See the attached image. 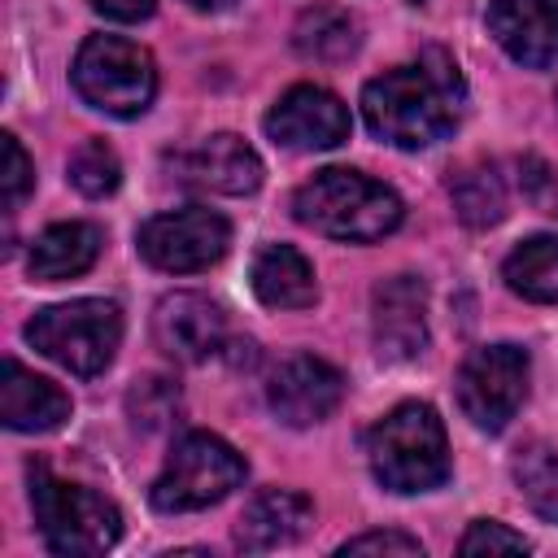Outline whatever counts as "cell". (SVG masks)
I'll return each instance as SVG.
<instances>
[{"mask_svg": "<svg viewBox=\"0 0 558 558\" xmlns=\"http://www.w3.org/2000/svg\"><path fill=\"white\" fill-rule=\"evenodd\" d=\"M126 410H131L135 427L161 432V427H170V423L179 418L183 401H179V388H174L166 375H144V379H135V388L126 392Z\"/></svg>", "mask_w": 558, "mask_h": 558, "instance_id": "cell-25", "label": "cell"}, {"mask_svg": "<svg viewBox=\"0 0 558 558\" xmlns=\"http://www.w3.org/2000/svg\"><path fill=\"white\" fill-rule=\"evenodd\" d=\"M527 375H532V362L519 344H484V349H471L466 362L458 366V405L462 414L480 427V432H501L523 397H527Z\"/></svg>", "mask_w": 558, "mask_h": 558, "instance_id": "cell-8", "label": "cell"}, {"mask_svg": "<svg viewBox=\"0 0 558 558\" xmlns=\"http://www.w3.org/2000/svg\"><path fill=\"white\" fill-rule=\"evenodd\" d=\"M0 418L13 432H52L70 418V392L9 357L0 379Z\"/></svg>", "mask_w": 558, "mask_h": 558, "instance_id": "cell-17", "label": "cell"}, {"mask_svg": "<svg viewBox=\"0 0 558 558\" xmlns=\"http://www.w3.org/2000/svg\"><path fill=\"white\" fill-rule=\"evenodd\" d=\"M0 148H4V170H0L4 209H17L26 201V192L35 187V166H31L26 148L17 144V135H0Z\"/></svg>", "mask_w": 558, "mask_h": 558, "instance_id": "cell-27", "label": "cell"}, {"mask_svg": "<svg viewBox=\"0 0 558 558\" xmlns=\"http://www.w3.org/2000/svg\"><path fill=\"white\" fill-rule=\"evenodd\" d=\"M501 279L523 301L558 305V235H532L510 248L501 262Z\"/></svg>", "mask_w": 558, "mask_h": 558, "instance_id": "cell-21", "label": "cell"}, {"mask_svg": "<svg viewBox=\"0 0 558 558\" xmlns=\"http://www.w3.org/2000/svg\"><path fill=\"white\" fill-rule=\"evenodd\" d=\"M253 292L270 310H305L318 301L314 266L292 248V244H262L253 257Z\"/></svg>", "mask_w": 558, "mask_h": 558, "instance_id": "cell-19", "label": "cell"}, {"mask_svg": "<svg viewBox=\"0 0 558 558\" xmlns=\"http://www.w3.org/2000/svg\"><path fill=\"white\" fill-rule=\"evenodd\" d=\"M92 9L113 22H144L157 9V0H92Z\"/></svg>", "mask_w": 558, "mask_h": 558, "instance_id": "cell-29", "label": "cell"}, {"mask_svg": "<svg viewBox=\"0 0 558 558\" xmlns=\"http://www.w3.org/2000/svg\"><path fill=\"white\" fill-rule=\"evenodd\" d=\"M371 336L388 362H410L427 349V283L418 275H392L375 288Z\"/></svg>", "mask_w": 558, "mask_h": 558, "instance_id": "cell-13", "label": "cell"}, {"mask_svg": "<svg viewBox=\"0 0 558 558\" xmlns=\"http://www.w3.org/2000/svg\"><path fill=\"white\" fill-rule=\"evenodd\" d=\"M449 196L466 227H493L506 214V183L493 166H466L462 174H453Z\"/></svg>", "mask_w": 558, "mask_h": 558, "instance_id": "cell-22", "label": "cell"}, {"mask_svg": "<svg viewBox=\"0 0 558 558\" xmlns=\"http://www.w3.org/2000/svg\"><path fill=\"white\" fill-rule=\"evenodd\" d=\"M340 554H405V558H418L423 545L405 532H362V536L344 541Z\"/></svg>", "mask_w": 558, "mask_h": 558, "instance_id": "cell-28", "label": "cell"}, {"mask_svg": "<svg viewBox=\"0 0 558 558\" xmlns=\"http://www.w3.org/2000/svg\"><path fill=\"white\" fill-rule=\"evenodd\" d=\"M31 506L52 554L92 558L113 549L122 536V514L113 501H105L83 484L57 480L44 462H31Z\"/></svg>", "mask_w": 558, "mask_h": 558, "instance_id": "cell-4", "label": "cell"}, {"mask_svg": "<svg viewBox=\"0 0 558 558\" xmlns=\"http://www.w3.org/2000/svg\"><path fill=\"white\" fill-rule=\"evenodd\" d=\"M26 340L70 375H100L122 344V310L100 296L48 305L26 323Z\"/></svg>", "mask_w": 558, "mask_h": 558, "instance_id": "cell-6", "label": "cell"}, {"mask_svg": "<svg viewBox=\"0 0 558 558\" xmlns=\"http://www.w3.org/2000/svg\"><path fill=\"white\" fill-rule=\"evenodd\" d=\"M74 92L109 113V118H140L157 96V61L144 44L122 35H92L74 57Z\"/></svg>", "mask_w": 558, "mask_h": 558, "instance_id": "cell-5", "label": "cell"}, {"mask_svg": "<svg viewBox=\"0 0 558 558\" xmlns=\"http://www.w3.org/2000/svg\"><path fill=\"white\" fill-rule=\"evenodd\" d=\"M244 480V458L214 432H187L174 440L161 475L153 480V506L166 514H187L222 501Z\"/></svg>", "mask_w": 558, "mask_h": 558, "instance_id": "cell-7", "label": "cell"}, {"mask_svg": "<svg viewBox=\"0 0 558 558\" xmlns=\"http://www.w3.org/2000/svg\"><path fill=\"white\" fill-rule=\"evenodd\" d=\"M362 35H357V17L331 0H318L310 9H301L296 26H292V48L305 57V61H323V65H336V61H349L357 52Z\"/></svg>", "mask_w": 558, "mask_h": 558, "instance_id": "cell-20", "label": "cell"}, {"mask_svg": "<svg viewBox=\"0 0 558 558\" xmlns=\"http://www.w3.org/2000/svg\"><path fill=\"white\" fill-rule=\"evenodd\" d=\"M65 170H70V183L83 196H109L122 183V161H118V153L105 140H83L70 153V166Z\"/></svg>", "mask_w": 558, "mask_h": 558, "instance_id": "cell-24", "label": "cell"}, {"mask_svg": "<svg viewBox=\"0 0 558 558\" xmlns=\"http://www.w3.org/2000/svg\"><path fill=\"white\" fill-rule=\"evenodd\" d=\"M183 179L222 196H248L262 183V157L231 131H218L209 140H201L192 153L179 157Z\"/></svg>", "mask_w": 558, "mask_h": 558, "instance_id": "cell-16", "label": "cell"}, {"mask_svg": "<svg viewBox=\"0 0 558 558\" xmlns=\"http://www.w3.org/2000/svg\"><path fill=\"white\" fill-rule=\"evenodd\" d=\"M371 475L388 493H432L449 480V440L445 423L427 401H401L366 432Z\"/></svg>", "mask_w": 558, "mask_h": 558, "instance_id": "cell-3", "label": "cell"}, {"mask_svg": "<svg viewBox=\"0 0 558 558\" xmlns=\"http://www.w3.org/2000/svg\"><path fill=\"white\" fill-rule=\"evenodd\" d=\"M458 554H466V558L471 554H527V541L497 519H475L466 527V536L458 541Z\"/></svg>", "mask_w": 558, "mask_h": 558, "instance_id": "cell-26", "label": "cell"}, {"mask_svg": "<svg viewBox=\"0 0 558 558\" xmlns=\"http://www.w3.org/2000/svg\"><path fill=\"white\" fill-rule=\"evenodd\" d=\"M340 397H344V375L331 362L310 357V353L283 357L266 384V401H270L275 418L288 427H314V423L331 418Z\"/></svg>", "mask_w": 558, "mask_h": 558, "instance_id": "cell-11", "label": "cell"}, {"mask_svg": "<svg viewBox=\"0 0 558 558\" xmlns=\"http://www.w3.org/2000/svg\"><path fill=\"white\" fill-rule=\"evenodd\" d=\"M153 340L174 362H205L227 344V314L201 292H170L153 310Z\"/></svg>", "mask_w": 558, "mask_h": 558, "instance_id": "cell-12", "label": "cell"}, {"mask_svg": "<svg viewBox=\"0 0 558 558\" xmlns=\"http://www.w3.org/2000/svg\"><path fill=\"white\" fill-rule=\"evenodd\" d=\"M514 484L545 523H558V449L554 445L545 440L523 445L514 453Z\"/></svg>", "mask_w": 558, "mask_h": 558, "instance_id": "cell-23", "label": "cell"}, {"mask_svg": "<svg viewBox=\"0 0 558 558\" xmlns=\"http://www.w3.org/2000/svg\"><path fill=\"white\" fill-rule=\"evenodd\" d=\"M349 126L353 122H349L344 100L327 87H314V83L288 87L266 113V135L279 148H292V153L336 148V144L349 140Z\"/></svg>", "mask_w": 558, "mask_h": 558, "instance_id": "cell-10", "label": "cell"}, {"mask_svg": "<svg viewBox=\"0 0 558 558\" xmlns=\"http://www.w3.org/2000/svg\"><path fill=\"white\" fill-rule=\"evenodd\" d=\"M414 4H418V0H414Z\"/></svg>", "mask_w": 558, "mask_h": 558, "instance_id": "cell-31", "label": "cell"}, {"mask_svg": "<svg viewBox=\"0 0 558 558\" xmlns=\"http://www.w3.org/2000/svg\"><path fill=\"white\" fill-rule=\"evenodd\" d=\"M135 244L148 266L170 270V275H192V270H209L227 253L231 227L222 214H214L205 205H187V209L148 218L135 235Z\"/></svg>", "mask_w": 558, "mask_h": 558, "instance_id": "cell-9", "label": "cell"}, {"mask_svg": "<svg viewBox=\"0 0 558 558\" xmlns=\"http://www.w3.org/2000/svg\"><path fill=\"white\" fill-rule=\"evenodd\" d=\"M488 35L510 61L527 70H549L558 61V0H493Z\"/></svg>", "mask_w": 558, "mask_h": 558, "instance_id": "cell-14", "label": "cell"}, {"mask_svg": "<svg viewBox=\"0 0 558 558\" xmlns=\"http://www.w3.org/2000/svg\"><path fill=\"white\" fill-rule=\"evenodd\" d=\"M100 244H105V235L92 222H52L48 231L35 235V244L26 253V270L39 283L74 279V275H83V270L96 266Z\"/></svg>", "mask_w": 558, "mask_h": 558, "instance_id": "cell-18", "label": "cell"}, {"mask_svg": "<svg viewBox=\"0 0 558 558\" xmlns=\"http://www.w3.org/2000/svg\"><path fill=\"white\" fill-rule=\"evenodd\" d=\"M466 100V83L458 61L440 48H427L418 65L384 70L362 87V118L375 140L392 148H432L458 126Z\"/></svg>", "mask_w": 558, "mask_h": 558, "instance_id": "cell-1", "label": "cell"}, {"mask_svg": "<svg viewBox=\"0 0 558 558\" xmlns=\"http://www.w3.org/2000/svg\"><path fill=\"white\" fill-rule=\"evenodd\" d=\"M292 214L301 227H310L327 240L371 244L401 227L405 205L388 183H379L362 170H349V166H327L310 183L296 187Z\"/></svg>", "mask_w": 558, "mask_h": 558, "instance_id": "cell-2", "label": "cell"}, {"mask_svg": "<svg viewBox=\"0 0 558 558\" xmlns=\"http://www.w3.org/2000/svg\"><path fill=\"white\" fill-rule=\"evenodd\" d=\"M314 523V501L296 488H262L235 527V545L248 554H266V549H283L296 545Z\"/></svg>", "mask_w": 558, "mask_h": 558, "instance_id": "cell-15", "label": "cell"}, {"mask_svg": "<svg viewBox=\"0 0 558 558\" xmlns=\"http://www.w3.org/2000/svg\"><path fill=\"white\" fill-rule=\"evenodd\" d=\"M192 9H201V13H218V9H231L235 0H187Z\"/></svg>", "mask_w": 558, "mask_h": 558, "instance_id": "cell-30", "label": "cell"}]
</instances>
